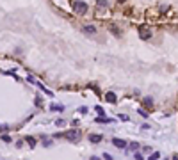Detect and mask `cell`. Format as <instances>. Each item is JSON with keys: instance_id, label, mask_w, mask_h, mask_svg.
I'll return each mask as SVG.
<instances>
[{"instance_id": "1", "label": "cell", "mask_w": 178, "mask_h": 160, "mask_svg": "<svg viewBox=\"0 0 178 160\" xmlns=\"http://www.w3.org/2000/svg\"><path fill=\"white\" fill-rule=\"evenodd\" d=\"M55 137H64V139H68V141H71V142H77L78 139H80V133H78L77 130H68V132H62V133H57Z\"/></svg>"}, {"instance_id": "2", "label": "cell", "mask_w": 178, "mask_h": 160, "mask_svg": "<svg viewBox=\"0 0 178 160\" xmlns=\"http://www.w3.org/2000/svg\"><path fill=\"white\" fill-rule=\"evenodd\" d=\"M73 9H75L77 14H86L87 13V4L82 2V0H77V2L73 4Z\"/></svg>"}, {"instance_id": "3", "label": "cell", "mask_w": 178, "mask_h": 160, "mask_svg": "<svg viewBox=\"0 0 178 160\" xmlns=\"http://www.w3.org/2000/svg\"><path fill=\"white\" fill-rule=\"evenodd\" d=\"M139 36H141V39H150L151 37V30L146 25H141L139 27Z\"/></svg>"}, {"instance_id": "4", "label": "cell", "mask_w": 178, "mask_h": 160, "mask_svg": "<svg viewBox=\"0 0 178 160\" xmlns=\"http://www.w3.org/2000/svg\"><path fill=\"white\" fill-rule=\"evenodd\" d=\"M112 144L116 146V148H119V149H123V148H127V142H125L123 139H112Z\"/></svg>"}, {"instance_id": "5", "label": "cell", "mask_w": 178, "mask_h": 160, "mask_svg": "<svg viewBox=\"0 0 178 160\" xmlns=\"http://www.w3.org/2000/svg\"><path fill=\"white\" fill-rule=\"evenodd\" d=\"M82 30L86 32V34H95V32H96V27H95V25H86Z\"/></svg>"}, {"instance_id": "6", "label": "cell", "mask_w": 178, "mask_h": 160, "mask_svg": "<svg viewBox=\"0 0 178 160\" xmlns=\"http://www.w3.org/2000/svg\"><path fill=\"white\" fill-rule=\"evenodd\" d=\"M114 119H110V117H105V116H98L96 117V123H112Z\"/></svg>"}, {"instance_id": "7", "label": "cell", "mask_w": 178, "mask_h": 160, "mask_svg": "<svg viewBox=\"0 0 178 160\" xmlns=\"http://www.w3.org/2000/svg\"><path fill=\"white\" fill-rule=\"evenodd\" d=\"M25 142H27L30 148H36V139H34V137H30V135H29V137H25Z\"/></svg>"}, {"instance_id": "8", "label": "cell", "mask_w": 178, "mask_h": 160, "mask_svg": "<svg viewBox=\"0 0 178 160\" xmlns=\"http://www.w3.org/2000/svg\"><path fill=\"white\" fill-rule=\"evenodd\" d=\"M105 98H107V101H110V103H116V94H114V93H107L105 94Z\"/></svg>"}, {"instance_id": "9", "label": "cell", "mask_w": 178, "mask_h": 160, "mask_svg": "<svg viewBox=\"0 0 178 160\" xmlns=\"http://www.w3.org/2000/svg\"><path fill=\"white\" fill-rule=\"evenodd\" d=\"M102 139H103V137L98 135V133H96V135H89V141H91V142H100Z\"/></svg>"}, {"instance_id": "10", "label": "cell", "mask_w": 178, "mask_h": 160, "mask_svg": "<svg viewBox=\"0 0 178 160\" xmlns=\"http://www.w3.org/2000/svg\"><path fill=\"white\" fill-rule=\"evenodd\" d=\"M50 110H57V112H62V110H64V105H50Z\"/></svg>"}, {"instance_id": "11", "label": "cell", "mask_w": 178, "mask_h": 160, "mask_svg": "<svg viewBox=\"0 0 178 160\" xmlns=\"http://www.w3.org/2000/svg\"><path fill=\"white\" fill-rule=\"evenodd\" d=\"M43 146H45V148H50V146H52V139L43 137Z\"/></svg>"}, {"instance_id": "12", "label": "cell", "mask_w": 178, "mask_h": 160, "mask_svg": "<svg viewBox=\"0 0 178 160\" xmlns=\"http://www.w3.org/2000/svg\"><path fill=\"white\" fill-rule=\"evenodd\" d=\"M151 103H153L151 98H144V100H143V105H144V107H151Z\"/></svg>"}, {"instance_id": "13", "label": "cell", "mask_w": 178, "mask_h": 160, "mask_svg": "<svg viewBox=\"0 0 178 160\" xmlns=\"http://www.w3.org/2000/svg\"><path fill=\"white\" fill-rule=\"evenodd\" d=\"M159 158H160V153H151L148 160H159Z\"/></svg>"}, {"instance_id": "14", "label": "cell", "mask_w": 178, "mask_h": 160, "mask_svg": "<svg viewBox=\"0 0 178 160\" xmlns=\"http://www.w3.org/2000/svg\"><path fill=\"white\" fill-rule=\"evenodd\" d=\"M105 5H109L107 0H98V7H105Z\"/></svg>"}, {"instance_id": "15", "label": "cell", "mask_w": 178, "mask_h": 160, "mask_svg": "<svg viewBox=\"0 0 178 160\" xmlns=\"http://www.w3.org/2000/svg\"><path fill=\"white\" fill-rule=\"evenodd\" d=\"M2 141H4V142H11V137L4 133V135H2Z\"/></svg>"}, {"instance_id": "16", "label": "cell", "mask_w": 178, "mask_h": 160, "mask_svg": "<svg viewBox=\"0 0 178 160\" xmlns=\"http://www.w3.org/2000/svg\"><path fill=\"white\" fill-rule=\"evenodd\" d=\"M119 119L121 121H128V116L127 114H119Z\"/></svg>"}, {"instance_id": "17", "label": "cell", "mask_w": 178, "mask_h": 160, "mask_svg": "<svg viewBox=\"0 0 178 160\" xmlns=\"http://www.w3.org/2000/svg\"><path fill=\"white\" fill-rule=\"evenodd\" d=\"M55 125H57V126H64V119H57Z\"/></svg>"}, {"instance_id": "18", "label": "cell", "mask_w": 178, "mask_h": 160, "mask_svg": "<svg viewBox=\"0 0 178 160\" xmlns=\"http://www.w3.org/2000/svg\"><path fill=\"white\" fill-rule=\"evenodd\" d=\"M130 148H132V149H137L139 144H137V142H130Z\"/></svg>"}, {"instance_id": "19", "label": "cell", "mask_w": 178, "mask_h": 160, "mask_svg": "<svg viewBox=\"0 0 178 160\" xmlns=\"http://www.w3.org/2000/svg\"><path fill=\"white\" fill-rule=\"evenodd\" d=\"M96 112H98L100 116H103V109H102V107H96Z\"/></svg>"}, {"instance_id": "20", "label": "cell", "mask_w": 178, "mask_h": 160, "mask_svg": "<svg viewBox=\"0 0 178 160\" xmlns=\"http://www.w3.org/2000/svg\"><path fill=\"white\" fill-rule=\"evenodd\" d=\"M137 112H139V114H141V116H143V117H148V114H146V112H144V110H141V109H139V110H137Z\"/></svg>"}, {"instance_id": "21", "label": "cell", "mask_w": 178, "mask_h": 160, "mask_svg": "<svg viewBox=\"0 0 178 160\" xmlns=\"http://www.w3.org/2000/svg\"><path fill=\"white\" fill-rule=\"evenodd\" d=\"M135 160H144V158H143V155H139V153H135Z\"/></svg>"}, {"instance_id": "22", "label": "cell", "mask_w": 178, "mask_h": 160, "mask_svg": "<svg viewBox=\"0 0 178 160\" xmlns=\"http://www.w3.org/2000/svg\"><path fill=\"white\" fill-rule=\"evenodd\" d=\"M103 158H105V160H114V158H112L110 155H107V153H105V155H103Z\"/></svg>"}, {"instance_id": "23", "label": "cell", "mask_w": 178, "mask_h": 160, "mask_svg": "<svg viewBox=\"0 0 178 160\" xmlns=\"http://www.w3.org/2000/svg\"><path fill=\"white\" fill-rule=\"evenodd\" d=\"M91 160H100V158L98 157H91Z\"/></svg>"}, {"instance_id": "24", "label": "cell", "mask_w": 178, "mask_h": 160, "mask_svg": "<svg viewBox=\"0 0 178 160\" xmlns=\"http://www.w3.org/2000/svg\"><path fill=\"white\" fill-rule=\"evenodd\" d=\"M2 130H5V126H2V125H0V132H2Z\"/></svg>"}, {"instance_id": "25", "label": "cell", "mask_w": 178, "mask_h": 160, "mask_svg": "<svg viewBox=\"0 0 178 160\" xmlns=\"http://www.w3.org/2000/svg\"><path fill=\"white\" fill-rule=\"evenodd\" d=\"M173 160H178V155H176V157H173Z\"/></svg>"}, {"instance_id": "26", "label": "cell", "mask_w": 178, "mask_h": 160, "mask_svg": "<svg viewBox=\"0 0 178 160\" xmlns=\"http://www.w3.org/2000/svg\"><path fill=\"white\" fill-rule=\"evenodd\" d=\"M164 160H167V158H164Z\"/></svg>"}]
</instances>
